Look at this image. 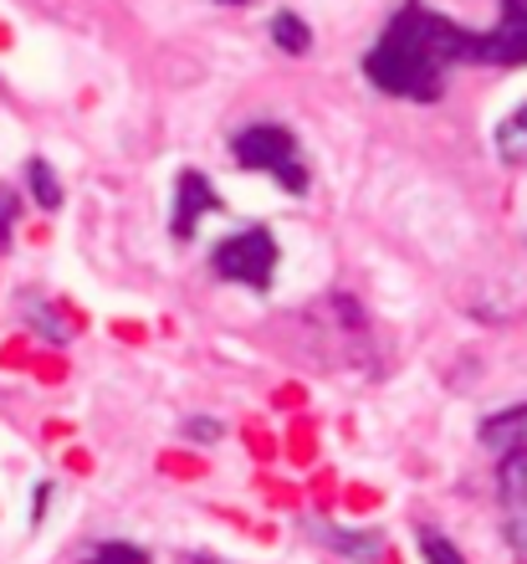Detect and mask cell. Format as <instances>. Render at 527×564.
Instances as JSON below:
<instances>
[{
    "mask_svg": "<svg viewBox=\"0 0 527 564\" xmlns=\"http://www.w3.org/2000/svg\"><path fill=\"white\" fill-rule=\"evenodd\" d=\"M471 31L455 26L451 15L430 11L420 0H405L395 21L384 26L374 52L364 57L369 83L389 98H410V104H436L446 93V73L455 62H466Z\"/></svg>",
    "mask_w": 527,
    "mask_h": 564,
    "instance_id": "obj_1",
    "label": "cell"
},
{
    "mask_svg": "<svg viewBox=\"0 0 527 564\" xmlns=\"http://www.w3.org/2000/svg\"><path fill=\"white\" fill-rule=\"evenodd\" d=\"M26 185H31V200L42 210H57L62 206V185L52 175V164L46 160H26Z\"/></svg>",
    "mask_w": 527,
    "mask_h": 564,
    "instance_id": "obj_11",
    "label": "cell"
},
{
    "mask_svg": "<svg viewBox=\"0 0 527 564\" xmlns=\"http://www.w3.org/2000/svg\"><path fill=\"white\" fill-rule=\"evenodd\" d=\"M502 539H507V550H513L517 560H527V503L507 508V529H502Z\"/></svg>",
    "mask_w": 527,
    "mask_h": 564,
    "instance_id": "obj_15",
    "label": "cell"
},
{
    "mask_svg": "<svg viewBox=\"0 0 527 564\" xmlns=\"http://www.w3.org/2000/svg\"><path fill=\"white\" fill-rule=\"evenodd\" d=\"M26 313H31V324H36V334H42V339L62 344L67 334H73V328L62 324V313H57V308H46L42 297H26Z\"/></svg>",
    "mask_w": 527,
    "mask_h": 564,
    "instance_id": "obj_13",
    "label": "cell"
},
{
    "mask_svg": "<svg viewBox=\"0 0 527 564\" xmlns=\"http://www.w3.org/2000/svg\"><path fill=\"white\" fill-rule=\"evenodd\" d=\"M266 31H272V42H277L282 52H293V57H303V52H308V46H312V31L303 26V21H297L293 11H277V15H272V26H266Z\"/></svg>",
    "mask_w": 527,
    "mask_h": 564,
    "instance_id": "obj_9",
    "label": "cell"
},
{
    "mask_svg": "<svg viewBox=\"0 0 527 564\" xmlns=\"http://www.w3.org/2000/svg\"><path fill=\"white\" fill-rule=\"evenodd\" d=\"M466 62H486V67H527V0H502L497 26L466 42Z\"/></svg>",
    "mask_w": 527,
    "mask_h": 564,
    "instance_id": "obj_4",
    "label": "cell"
},
{
    "mask_svg": "<svg viewBox=\"0 0 527 564\" xmlns=\"http://www.w3.org/2000/svg\"><path fill=\"white\" fill-rule=\"evenodd\" d=\"M497 492H502V503H507V508H523L527 503V446H517V452H502Z\"/></svg>",
    "mask_w": 527,
    "mask_h": 564,
    "instance_id": "obj_8",
    "label": "cell"
},
{
    "mask_svg": "<svg viewBox=\"0 0 527 564\" xmlns=\"http://www.w3.org/2000/svg\"><path fill=\"white\" fill-rule=\"evenodd\" d=\"M185 436H195V442H220V426L206 416H195V421H185Z\"/></svg>",
    "mask_w": 527,
    "mask_h": 564,
    "instance_id": "obj_17",
    "label": "cell"
},
{
    "mask_svg": "<svg viewBox=\"0 0 527 564\" xmlns=\"http://www.w3.org/2000/svg\"><path fill=\"white\" fill-rule=\"evenodd\" d=\"M185 564H216V560H206V554H190V560H185Z\"/></svg>",
    "mask_w": 527,
    "mask_h": 564,
    "instance_id": "obj_18",
    "label": "cell"
},
{
    "mask_svg": "<svg viewBox=\"0 0 527 564\" xmlns=\"http://www.w3.org/2000/svg\"><path fill=\"white\" fill-rule=\"evenodd\" d=\"M497 154L507 164H527V108H517L513 119H502L497 129Z\"/></svg>",
    "mask_w": 527,
    "mask_h": 564,
    "instance_id": "obj_10",
    "label": "cell"
},
{
    "mask_svg": "<svg viewBox=\"0 0 527 564\" xmlns=\"http://www.w3.org/2000/svg\"><path fill=\"white\" fill-rule=\"evenodd\" d=\"M15 216H21V200H15V191H6V185H0V252H11Z\"/></svg>",
    "mask_w": 527,
    "mask_h": 564,
    "instance_id": "obj_16",
    "label": "cell"
},
{
    "mask_svg": "<svg viewBox=\"0 0 527 564\" xmlns=\"http://www.w3.org/2000/svg\"><path fill=\"white\" fill-rule=\"evenodd\" d=\"M415 544H420V560H425V564H466V554L455 550V544L440 534V529H430V523H420Z\"/></svg>",
    "mask_w": 527,
    "mask_h": 564,
    "instance_id": "obj_12",
    "label": "cell"
},
{
    "mask_svg": "<svg viewBox=\"0 0 527 564\" xmlns=\"http://www.w3.org/2000/svg\"><path fill=\"white\" fill-rule=\"evenodd\" d=\"M308 534L318 539V544H328L333 554H343V560H359V564L384 560V534H374V529H343V523L312 519Z\"/></svg>",
    "mask_w": 527,
    "mask_h": 564,
    "instance_id": "obj_6",
    "label": "cell"
},
{
    "mask_svg": "<svg viewBox=\"0 0 527 564\" xmlns=\"http://www.w3.org/2000/svg\"><path fill=\"white\" fill-rule=\"evenodd\" d=\"M220 6H241V0H220Z\"/></svg>",
    "mask_w": 527,
    "mask_h": 564,
    "instance_id": "obj_19",
    "label": "cell"
},
{
    "mask_svg": "<svg viewBox=\"0 0 527 564\" xmlns=\"http://www.w3.org/2000/svg\"><path fill=\"white\" fill-rule=\"evenodd\" d=\"M235 160L241 170H256V175L282 180L287 191H308V164L297 154V139L282 129V123H251L235 134Z\"/></svg>",
    "mask_w": 527,
    "mask_h": 564,
    "instance_id": "obj_2",
    "label": "cell"
},
{
    "mask_svg": "<svg viewBox=\"0 0 527 564\" xmlns=\"http://www.w3.org/2000/svg\"><path fill=\"white\" fill-rule=\"evenodd\" d=\"M482 442L497 446V452H517V446H527V405H513V411L486 416L482 421Z\"/></svg>",
    "mask_w": 527,
    "mask_h": 564,
    "instance_id": "obj_7",
    "label": "cell"
},
{
    "mask_svg": "<svg viewBox=\"0 0 527 564\" xmlns=\"http://www.w3.org/2000/svg\"><path fill=\"white\" fill-rule=\"evenodd\" d=\"M83 564H149V554L139 544H98Z\"/></svg>",
    "mask_w": 527,
    "mask_h": 564,
    "instance_id": "obj_14",
    "label": "cell"
},
{
    "mask_svg": "<svg viewBox=\"0 0 527 564\" xmlns=\"http://www.w3.org/2000/svg\"><path fill=\"white\" fill-rule=\"evenodd\" d=\"M216 206L220 200H216V191H210V180L200 175V170H185V175L175 180V216H169V231H175L179 241H190Z\"/></svg>",
    "mask_w": 527,
    "mask_h": 564,
    "instance_id": "obj_5",
    "label": "cell"
},
{
    "mask_svg": "<svg viewBox=\"0 0 527 564\" xmlns=\"http://www.w3.org/2000/svg\"><path fill=\"white\" fill-rule=\"evenodd\" d=\"M210 268H216L226 282H246V288L262 293L266 282H272V272H277V241H272V231H262V226L235 231V237H226L216 247Z\"/></svg>",
    "mask_w": 527,
    "mask_h": 564,
    "instance_id": "obj_3",
    "label": "cell"
}]
</instances>
